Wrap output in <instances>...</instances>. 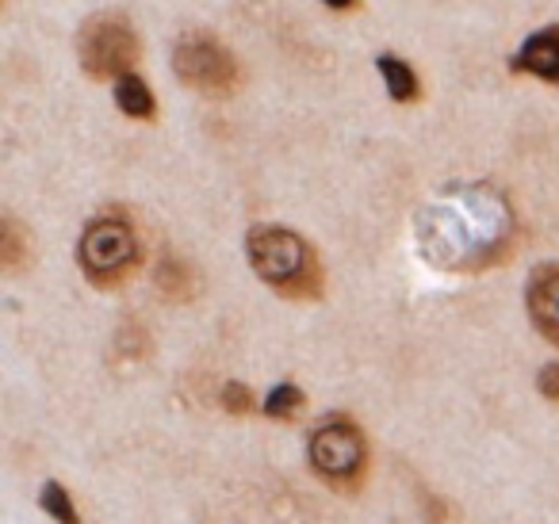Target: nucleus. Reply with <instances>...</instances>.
<instances>
[{"mask_svg":"<svg viewBox=\"0 0 559 524\" xmlns=\"http://www.w3.org/2000/svg\"><path fill=\"white\" fill-rule=\"evenodd\" d=\"M119 353L123 356H142L146 353V330H142V325H123V330H119Z\"/></svg>","mask_w":559,"mask_h":524,"instance_id":"nucleus-15","label":"nucleus"},{"mask_svg":"<svg viewBox=\"0 0 559 524\" xmlns=\"http://www.w3.org/2000/svg\"><path fill=\"white\" fill-rule=\"evenodd\" d=\"M139 55V35H134L131 20L119 12H96L78 35L81 70L93 81H123L127 73H134Z\"/></svg>","mask_w":559,"mask_h":524,"instance_id":"nucleus-4","label":"nucleus"},{"mask_svg":"<svg viewBox=\"0 0 559 524\" xmlns=\"http://www.w3.org/2000/svg\"><path fill=\"white\" fill-rule=\"evenodd\" d=\"M154 287L165 295L169 302H192L195 295H200V276H195V269L188 261H180V257H162L154 269Z\"/></svg>","mask_w":559,"mask_h":524,"instance_id":"nucleus-8","label":"nucleus"},{"mask_svg":"<svg viewBox=\"0 0 559 524\" xmlns=\"http://www.w3.org/2000/svg\"><path fill=\"white\" fill-rule=\"evenodd\" d=\"M142 246L127 218L104 215L85 226L78 241V264L96 287H116L139 269Z\"/></svg>","mask_w":559,"mask_h":524,"instance_id":"nucleus-3","label":"nucleus"},{"mask_svg":"<svg viewBox=\"0 0 559 524\" xmlns=\"http://www.w3.org/2000/svg\"><path fill=\"white\" fill-rule=\"evenodd\" d=\"M536 391H540L548 402H559V360L544 364V368L536 371Z\"/></svg>","mask_w":559,"mask_h":524,"instance_id":"nucleus-16","label":"nucleus"},{"mask_svg":"<svg viewBox=\"0 0 559 524\" xmlns=\"http://www.w3.org/2000/svg\"><path fill=\"white\" fill-rule=\"evenodd\" d=\"M322 4H330V9H337V12H349L357 0H322Z\"/></svg>","mask_w":559,"mask_h":524,"instance_id":"nucleus-17","label":"nucleus"},{"mask_svg":"<svg viewBox=\"0 0 559 524\" xmlns=\"http://www.w3.org/2000/svg\"><path fill=\"white\" fill-rule=\"evenodd\" d=\"M246 257L253 272L284 299H319L322 261L307 238L288 226H257L246 238Z\"/></svg>","mask_w":559,"mask_h":524,"instance_id":"nucleus-1","label":"nucleus"},{"mask_svg":"<svg viewBox=\"0 0 559 524\" xmlns=\"http://www.w3.org/2000/svg\"><path fill=\"white\" fill-rule=\"evenodd\" d=\"M299 406H304V391H299L296 383H280L269 391V398H264V417H276V421H292V417L299 414Z\"/></svg>","mask_w":559,"mask_h":524,"instance_id":"nucleus-13","label":"nucleus"},{"mask_svg":"<svg viewBox=\"0 0 559 524\" xmlns=\"http://www.w3.org/2000/svg\"><path fill=\"white\" fill-rule=\"evenodd\" d=\"M116 104L123 116L131 119H154L157 116V104H154V93L146 88V81L139 73H127L123 81H116Z\"/></svg>","mask_w":559,"mask_h":524,"instance_id":"nucleus-11","label":"nucleus"},{"mask_svg":"<svg viewBox=\"0 0 559 524\" xmlns=\"http://www.w3.org/2000/svg\"><path fill=\"white\" fill-rule=\"evenodd\" d=\"M27 261H32V238H27L24 226L9 215L4 226H0V269L9 272V276H16V272H24Z\"/></svg>","mask_w":559,"mask_h":524,"instance_id":"nucleus-10","label":"nucleus"},{"mask_svg":"<svg viewBox=\"0 0 559 524\" xmlns=\"http://www.w3.org/2000/svg\"><path fill=\"white\" fill-rule=\"evenodd\" d=\"M376 70L383 73V85H388V96L395 104H414L421 96V85L418 78H414V70L403 62V58L395 55H380V62H376Z\"/></svg>","mask_w":559,"mask_h":524,"instance_id":"nucleus-9","label":"nucleus"},{"mask_svg":"<svg viewBox=\"0 0 559 524\" xmlns=\"http://www.w3.org/2000/svg\"><path fill=\"white\" fill-rule=\"evenodd\" d=\"M39 505H43V513H47L50 521H58V524H81L78 505H73L70 490H66L62 483H47V486H43Z\"/></svg>","mask_w":559,"mask_h":524,"instance_id":"nucleus-12","label":"nucleus"},{"mask_svg":"<svg viewBox=\"0 0 559 524\" xmlns=\"http://www.w3.org/2000/svg\"><path fill=\"white\" fill-rule=\"evenodd\" d=\"M218 402H223V409H226V414H234V417H246L249 409H253V394H249L246 383H223Z\"/></svg>","mask_w":559,"mask_h":524,"instance_id":"nucleus-14","label":"nucleus"},{"mask_svg":"<svg viewBox=\"0 0 559 524\" xmlns=\"http://www.w3.org/2000/svg\"><path fill=\"white\" fill-rule=\"evenodd\" d=\"M173 73L185 88L211 100H226L241 88V66L215 35H180V43L173 47Z\"/></svg>","mask_w":559,"mask_h":524,"instance_id":"nucleus-5","label":"nucleus"},{"mask_svg":"<svg viewBox=\"0 0 559 524\" xmlns=\"http://www.w3.org/2000/svg\"><path fill=\"white\" fill-rule=\"evenodd\" d=\"M307 460H311L314 475L326 478L334 490H353V486H360V478L368 471L365 432H360V425L349 414H326L311 429Z\"/></svg>","mask_w":559,"mask_h":524,"instance_id":"nucleus-2","label":"nucleus"},{"mask_svg":"<svg viewBox=\"0 0 559 524\" xmlns=\"http://www.w3.org/2000/svg\"><path fill=\"white\" fill-rule=\"evenodd\" d=\"M525 307L533 318L536 333L551 345H559V264L544 261L528 272L525 284Z\"/></svg>","mask_w":559,"mask_h":524,"instance_id":"nucleus-6","label":"nucleus"},{"mask_svg":"<svg viewBox=\"0 0 559 524\" xmlns=\"http://www.w3.org/2000/svg\"><path fill=\"white\" fill-rule=\"evenodd\" d=\"M513 70L528 73L536 81L559 85V27H544V32L528 35L525 47L513 58Z\"/></svg>","mask_w":559,"mask_h":524,"instance_id":"nucleus-7","label":"nucleus"}]
</instances>
